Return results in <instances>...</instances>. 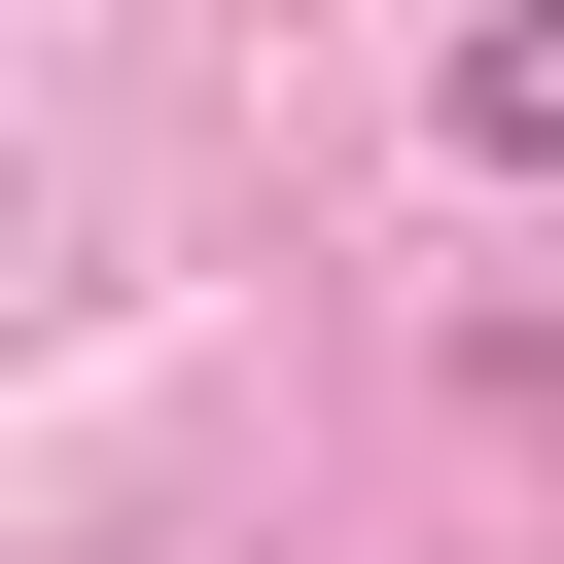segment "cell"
Listing matches in <instances>:
<instances>
[{"instance_id":"6da1fadb","label":"cell","mask_w":564,"mask_h":564,"mask_svg":"<svg viewBox=\"0 0 564 564\" xmlns=\"http://www.w3.org/2000/svg\"><path fill=\"white\" fill-rule=\"evenodd\" d=\"M458 141H494V176H564V0H494V35H458Z\"/></svg>"}]
</instances>
